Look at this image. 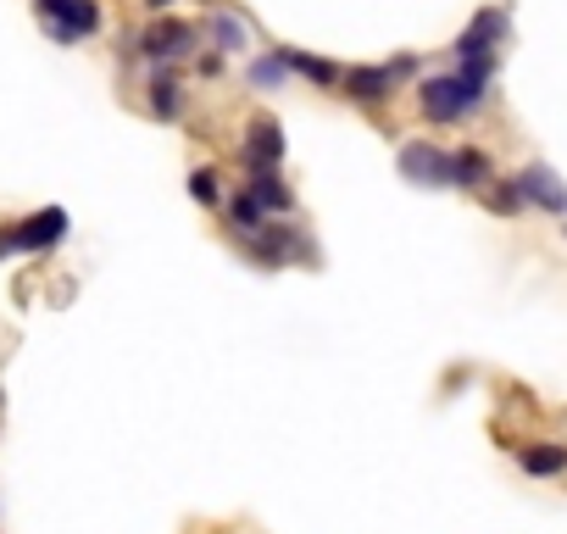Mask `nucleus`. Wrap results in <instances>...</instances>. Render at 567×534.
I'll return each instance as SVG.
<instances>
[{"mask_svg":"<svg viewBox=\"0 0 567 534\" xmlns=\"http://www.w3.org/2000/svg\"><path fill=\"white\" fill-rule=\"evenodd\" d=\"M223 217H228V228H234L239 239H250V234H261V228L272 223V217H267V212H261V206H256V201H250L245 189L223 201Z\"/></svg>","mask_w":567,"mask_h":534,"instance_id":"nucleus-17","label":"nucleus"},{"mask_svg":"<svg viewBox=\"0 0 567 534\" xmlns=\"http://www.w3.org/2000/svg\"><path fill=\"white\" fill-rule=\"evenodd\" d=\"M484 206H489V212H501V217H517V212H528L512 178H489V184H484Z\"/></svg>","mask_w":567,"mask_h":534,"instance_id":"nucleus-19","label":"nucleus"},{"mask_svg":"<svg viewBox=\"0 0 567 534\" xmlns=\"http://www.w3.org/2000/svg\"><path fill=\"white\" fill-rule=\"evenodd\" d=\"M245 79H250L256 90H278L284 79H290V68H284V57H278V51H267V57H256V62L245 68Z\"/></svg>","mask_w":567,"mask_h":534,"instance_id":"nucleus-20","label":"nucleus"},{"mask_svg":"<svg viewBox=\"0 0 567 534\" xmlns=\"http://www.w3.org/2000/svg\"><path fill=\"white\" fill-rule=\"evenodd\" d=\"M495 178V162H489V151H478V145H462V151H451V189H484Z\"/></svg>","mask_w":567,"mask_h":534,"instance_id":"nucleus-15","label":"nucleus"},{"mask_svg":"<svg viewBox=\"0 0 567 534\" xmlns=\"http://www.w3.org/2000/svg\"><path fill=\"white\" fill-rule=\"evenodd\" d=\"M412 73H417V57H395V62H379V68H346L340 95H351L357 106H384L401 90V79H412Z\"/></svg>","mask_w":567,"mask_h":534,"instance_id":"nucleus-3","label":"nucleus"},{"mask_svg":"<svg viewBox=\"0 0 567 534\" xmlns=\"http://www.w3.org/2000/svg\"><path fill=\"white\" fill-rule=\"evenodd\" d=\"M195 51H200V29L184 23V18H162L140 40H128V57H145L151 68H173V62H184Z\"/></svg>","mask_w":567,"mask_h":534,"instance_id":"nucleus-2","label":"nucleus"},{"mask_svg":"<svg viewBox=\"0 0 567 534\" xmlns=\"http://www.w3.org/2000/svg\"><path fill=\"white\" fill-rule=\"evenodd\" d=\"M517 468H523L528 479H561V473H567V445H561V440L517 445Z\"/></svg>","mask_w":567,"mask_h":534,"instance_id":"nucleus-13","label":"nucleus"},{"mask_svg":"<svg viewBox=\"0 0 567 534\" xmlns=\"http://www.w3.org/2000/svg\"><path fill=\"white\" fill-rule=\"evenodd\" d=\"M517 195H523V206H539V212H550V217H567V184L545 167V162H534V167H523L517 178Z\"/></svg>","mask_w":567,"mask_h":534,"instance_id":"nucleus-8","label":"nucleus"},{"mask_svg":"<svg viewBox=\"0 0 567 534\" xmlns=\"http://www.w3.org/2000/svg\"><path fill=\"white\" fill-rule=\"evenodd\" d=\"M62 239H68V212L45 206V212H34V217H23V223H12L7 234H0V256H12V250L34 256V250H51Z\"/></svg>","mask_w":567,"mask_h":534,"instance_id":"nucleus-5","label":"nucleus"},{"mask_svg":"<svg viewBox=\"0 0 567 534\" xmlns=\"http://www.w3.org/2000/svg\"><path fill=\"white\" fill-rule=\"evenodd\" d=\"M184 79L173 73V68H156L151 73V84H145V106H151V117L156 123H173V117H184Z\"/></svg>","mask_w":567,"mask_h":534,"instance_id":"nucleus-11","label":"nucleus"},{"mask_svg":"<svg viewBox=\"0 0 567 534\" xmlns=\"http://www.w3.org/2000/svg\"><path fill=\"white\" fill-rule=\"evenodd\" d=\"M34 12L62 45H79L101 29V0H34Z\"/></svg>","mask_w":567,"mask_h":534,"instance_id":"nucleus-4","label":"nucleus"},{"mask_svg":"<svg viewBox=\"0 0 567 534\" xmlns=\"http://www.w3.org/2000/svg\"><path fill=\"white\" fill-rule=\"evenodd\" d=\"M506 29H512V12L506 7H484L462 34H456V62H478V57H495V45L506 40Z\"/></svg>","mask_w":567,"mask_h":534,"instance_id":"nucleus-7","label":"nucleus"},{"mask_svg":"<svg viewBox=\"0 0 567 534\" xmlns=\"http://www.w3.org/2000/svg\"><path fill=\"white\" fill-rule=\"evenodd\" d=\"M245 256H250L256 267H284L290 256H301V234H296L290 223H267L261 234L245 239Z\"/></svg>","mask_w":567,"mask_h":534,"instance_id":"nucleus-9","label":"nucleus"},{"mask_svg":"<svg viewBox=\"0 0 567 534\" xmlns=\"http://www.w3.org/2000/svg\"><path fill=\"white\" fill-rule=\"evenodd\" d=\"M395 162H401V178H412V184H423V189L451 184V151L434 145V140H406V145L395 151Z\"/></svg>","mask_w":567,"mask_h":534,"instance_id":"nucleus-6","label":"nucleus"},{"mask_svg":"<svg viewBox=\"0 0 567 534\" xmlns=\"http://www.w3.org/2000/svg\"><path fill=\"white\" fill-rule=\"evenodd\" d=\"M145 7H151V12H173V0H145Z\"/></svg>","mask_w":567,"mask_h":534,"instance_id":"nucleus-22","label":"nucleus"},{"mask_svg":"<svg viewBox=\"0 0 567 534\" xmlns=\"http://www.w3.org/2000/svg\"><path fill=\"white\" fill-rule=\"evenodd\" d=\"M189 201L206 206V212H223V201H228L223 173H217V167H195V173H189Z\"/></svg>","mask_w":567,"mask_h":534,"instance_id":"nucleus-18","label":"nucleus"},{"mask_svg":"<svg viewBox=\"0 0 567 534\" xmlns=\"http://www.w3.org/2000/svg\"><path fill=\"white\" fill-rule=\"evenodd\" d=\"M206 40L217 45V57H245V51H250V29H245L234 12H223V7L206 18Z\"/></svg>","mask_w":567,"mask_h":534,"instance_id":"nucleus-16","label":"nucleus"},{"mask_svg":"<svg viewBox=\"0 0 567 534\" xmlns=\"http://www.w3.org/2000/svg\"><path fill=\"white\" fill-rule=\"evenodd\" d=\"M278 162H284L278 117H250V129H245V167H278Z\"/></svg>","mask_w":567,"mask_h":534,"instance_id":"nucleus-12","label":"nucleus"},{"mask_svg":"<svg viewBox=\"0 0 567 534\" xmlns=\"http://www.w3.org/2000/svg\"><path fill=\"white\" fill-rule=\"evenodd\" d=\"M245 195L267 212V217H284V212H296V189L284 184V173L278 167H250V184H245Z\"/></svg>","mask_w":567,"mask_h":534,"instance_id":"nucleus-10","label":"nucleus"},{"mask_svg":"<svg viewBox=\"0 0 567 534\" xmlns=\"http://www.w3.org/2000/svg\"><path fill=\"white\" fill-rule=\"evenodd\" d=\"M278 57H284V68L290 73H301L307 84H318V90H340V62H329V57H312V51H296V45H278Z\"/></svg>","mask_w":567,"mask_h":534,"instance_id":"nucleus-14","label":"nucleus"},{"mask_svg":"<svg viewBox=\"0 0 567 534\" xmlns=\"http://www.w3.org/2000/svg\"><path fill=\"white\" fill-rule=\"evenodd\" d=\"M195 68H200V79H217V73H223V57H217V51H200Z\"/></svg>","mask_w":567,"mask_h":534,"instance_id":"nucleus-21","label":"nucleus"},{"mask_svg":"<svg viewBox=\"0 0 567 534\" xmlns=\"http://www.w3.org/2000/svg\"><path fill=\"white\" fill-rule=\"evenodd\" d=\"M489 79H495V57L456 62V73H429L417 79V112L429 123H462L489 101Z\"/></svg>","mask_w":567,"mask_h":534,"instance_id":"nucleus-1","label":"nucleus"}]
</instances>
